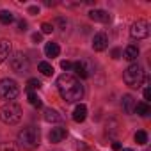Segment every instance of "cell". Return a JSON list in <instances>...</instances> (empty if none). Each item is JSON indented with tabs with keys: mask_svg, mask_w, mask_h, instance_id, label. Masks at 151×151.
Returning a JSON list of instances; mask_svg holds the SVG:
<instances>
[{
	"mask_svg": "<svg viewBox=\"0 0 151 151\" xmlns=\"http://www.w3.org/2000/svg\"><path fill=\"white\" fill-rule=\"evenodd\" d=\"M57 89H59L62 100H66L68 103L80 101L84 98V87H82L80 80L69 73H64L57 78Z\"/></svg>",
	"mask_w": 151,
	"mask_h": 151,
	"instance_id": "obj_1",
	"label": "cell"
},
{
	"mask_svg": "<svg viewBox=\"0 0 151 151\" xmlns=\"http://www.w3.org/2000/svg\"><path fill=\"white\" fill-rule=\"evenodd\" d=\"M39 130L36 126H27L18 133V142L23 149H36L39 146Z\"/></svg>",
	"mask_w": 151,
	"mask_h": 151,
	"instance_id": "obj_2",
	"label": "cell"
},
{
	"mask_svg": "<svg viewBox=\"0 0 151 151\" xmlns=\"http://www.w3.org/2000/svg\"><path fill=\"white\" fill-rule=\"evenodd\" d=\"M123 80L126 86L133 87V89H139L142 86V80H144V69L142 66L139 64H130L126 69H124V75H123Z\"/></svg>",
	"mask_w": 151,
	"mask_h": 151,
	"instance_id": "obj_3",
	"label": "cell"
},
{
	"mask_svg": "<svg viewBox=\"0 0 151 151\" xmlns=\"http://www.w3.org/2000/svg\"><path fill=\"white\" fill-rule=\"evenodd\" d=\"M22 107L18 103H13L9 101L7 105H4L2 109H0V119H2L6 124H18L22 121Z\"/></svg>",
	"mask_w": 151,
	"mask_h": 151,
	"instance_id": "obj_4",
	"label": "cell"
},
{
	"mask_svg": "<svg viewBox=\"0 0 151 151\" xmlns=\"http://www.w3.org/2000/svg\"><path fill=\"white\" fill-rule=\"evenodd\" d=\"M18 94H20V87H18V84H16L14 80H11V78L0 80V98H2V100L11 101V100H14Z\"/></svg>",
	"mask_w": 151,
	"mask_h": 151,
	"instance_id": "obj_5",
	"label": "cell"
},
{
	"mask_svg": "<svg viewBox=\"0 0 151 151\" xmlns=\"http://www.w3.org/2000/svg\"><path fill=\"white\" fill-rule=\"evenodd\" d=\"M9 66H11V69H13L14 73L23 75V73H27V71H29L30 62H29V59H27V55H25V53L16 52L14 55H11V59H9Z\"/></svg>",
	"mask_w": 151,
	"mask_h": 151,
	"instance_id": "obj_6",
	"label": "cell"
},
{
	"mask_svg": "<svg viewBox=\"0 0 151 151\" xmlns=\"http://www.w3.org/2000/svg\"><path fill=\"white\" fill-rule=\"evenodd\" d=\"M130 34H132L133 39H144V37H147L149 36V23L146 20H137L132 25Z\"/></svg>",
	"mask_w": 151,
	"mask_h": 151,
	"instance_id": "obj_7",
	"label": "cell"
},
{
	"mask_svg": "<svg viewBox=\"0 0 151 151\" xmlns=\"http://www.w3.org/2000/svg\"><path fill=\"white\" fill-rule=\"evenodd\" d=\"M73 69H75V73H77L80 78H87L89 75H91V71H93V68H91V64H89L87 60H78V62H75V64H73Z\"/></svg>",
	"mask_w": 151,
	"mask_h": 151,
	"instance_id": "obj_8",
	"label": "cell"
},
{
	"mask_svg": "<svg viewBox=\"0 0 151 151\" xmlns=\"http://www.w3.org/2000/svg\"><path fill=\"white\" fill-rule=\"evenodd\" d=\"M107 45H109L107 34H103V32L94 34V37H93V48H94V52H103L107 48Z\"/></svg>",
	"mask_w": 151,
	"mask_h": 151,
	"instance_id": "obj_9",
	"label": "cell"
},
{
	"mask_svg": "<svg viewBox=\"0 0 151 151\" xmlns=\"http://www.w3.org/2000/svg\"><path fill=\"white\" fill-rule=\"evenodd\" d=\"M66 135H68L66 128H62V126H57V128H52V132L48 133V139H50V142L57 144V142L64 140V139H66Z\"/></svg>",
	"mask_w": 151,
	"mask_h": 151,
	"instance_id": "obj_10",
	"label": "cell"
},
{
	"mask_svg": "<svg viewBox=\"0 0 151 151\" xmlns=\"http://www.w3.org/2000/svg\"><path fill=\"white\" fill-rule=\"evenodd\" d=\"M89 18L94 20V22H100V23H109L110 22V14L103 9H93L89 13Z\"/></svg>",
	"mask_w": 151,
	"mask_h": 151,
	"instance_id": "obj_11",
	"label": "cell"
},
{
	"mask_svg": "<svg viewBox=\"0 0 151 151\" xmlns=\"http://www.w3.org/2000/svg\"><path fill=\"white\" fill-rule=\"evenodd\" d=\"M86 117H87V107L84 103L75 107V110H73V121L82 123V121H86Z\"/></svg>",
	"mask_w": 151,
	"mask_h": 151,
	"instance_id": "obj_12",
	"label": "cell"
},
{
	"mask_svg": "<svg viewBox=\"0 0 151 151\" xmlns=\"http://www.w3.org/2000/svg\"><path fill=\"white\" fill-rule=\"evenodd\" d=\"M43 117H45L46 123H60V119H62V116H60L55 109H45Z\"/></svg>",
	"mask_w": 151,
	"mask_h": 151,
	"instance_id": "obj_13",
	"label": "cell"
},
{
	"mask_svg": "<svg viewBox=\"0 0 151 151\" xmlns=\"http://www.w3.org/2000/svg\"><path fill=\"white\" fill-rule=\"evenodd\" d=\"M11 57V43L7 39H0V64Z\"/></svg>",
	"mask_w": 151,
	"mask_h": 151,
	"instance_id": "obj_14",
	"label": "cell"
},
{
	"mask_svg": "<svg viewBox=\"0 0 151 151\" xmlns=\"http://www.w3.org/2000/svg\"><path fill=\"white\" fill-rule=\"evenodd\" d=\"M121 105H123V110H124L126 114H133V109H135V98H133L132 94H124Z\"/></svg>",
	"mask_w": 151,
	"mask_h": 151,
	"instance_id": "obj_15",
	"label": "cell"
},
{
	"mask_svg": "<svg viewBox=\"0 0 151 151\" xmlns=\"http://www.w3.org/2000/svg\"><path fill=\"white\" fill-rule=\"evenodd\" d=\"M45 53H46V57H50V59H53V57H59V53H60V48H59V45L57 43H46L45 45Z\"/></svg>",
	"mask_w": 151,
	"mask_h": 151,
	"instance_id": "obj_16",
	"label": "cell"
},
{
	"mask_svg": "<svg viewBox=\"0 0 151 151\" xmlns=\"http://www.w3.org/2000/svg\"><path fill=\"white\" fill-rule=\"evenodd\" d=\"M139 57V48H137V45H128L126 48H124V59L126 60H135Z\"/></svg>",
	"mask_w": 151,
	"mask_h": 151,
	"instance_id": "obj_17",
	"label": "cell"
},
{
	"mask_svg": "<svg viewBox=\"0 0 151 151\" xmlns=\"http://www.w3.org/2000/svg\"><path fill=\"white\" fill-rule=\"evenodd\" d=\"M133 112H137L139 116L146 117V116L151 112V107H149V103H146V101H140V103H135V109H133Z\"/></svg>",
	"mask_w": 151,
	"mask_h": 151,
	"instance_id": "obj_18",
	"label": "cell"
},
{
	"mask_svg": "<svg viewBox=\"0 0 151 151\" xmlns=\"http://www.w3.org/2000/svg\"><path fill=\"white\" fill-rule=\"evenodd\" d=\"M39 71L45 75V77H52V75H53V66L50 62L43 60V62H39Z\"/></svg>",
	"mask_w": 151,
	"mask_h": 151,
	"instance_id": "obj_19",
	"label": "cell"
},
{
	"mask_svg": "<svg viewBox=\"0 0 151 151\" xmlns=\"http://www.w3.org/2000/svg\"><path fill=\"white\" fill-rule=\"evenodd\" d=\"M13 22H14L13 13H9V11H0V23L9 25V23H13Z\"/></svg>",
	"mask_w": 151,
	"mask_h": 151,
	"instance_id": "obj_20",
	"label": "cell"
},
{
	"mask_svg": "<svg viewBox=\"0 0 151 151\" xmlns=\"http://www.w3.org/2000/svg\"><path fill=\"white\" fill-rule=\"evenodd\" d=\"M29 103L32 105V107H36V109H39L41 105H43V101H41V98L36 94V93H29Z\"/></svg>",
	"mask_w": 151,
	"mask_h": 151,
	"instance_id": "obj_21",
	"label": "cell"
},
{
	"mask_svg": "<svg viewBox=\"0 0 151 151\" xmlns=\"http://www.w3.org/2000/svg\"><path fill=\"white\" fill-rule=\"evenodd\" d=\"M135 142L140 144V146H144V144L147 142V133H146L144 130H139V132L135 133Z\"/></svg>",
	"mask_w": 151,
	"mask_h": 151,
	"instance_id": "obj_22",
	"label": "cell"
},
{
	"mask_svg": "<svg viewBox=\"0 0 151 151\" xmlns=\"http://www.w3.org/2000/svg\"><path fill=\"white\" fill-rule=\"evenodd\" d=\"M41 87V82L37 80V78H29L27 80V89H29V93H32L34 89H39Z\"/></svg>",
	"mask_w": 151,
	"mask_h": 151,
	"instance_id": "obj_23",
	"label": "cell"
},
{
	"mask_svg": "<svg viewBox=\"0 0 151 151\" xmlns=\"http://www.w3.org/2000/svg\"><path fill=\"white\" fill-rule=\"evenodd\" d=\"M0 151H18V147L13 142H2L0 144Z\"/></svg>",
	"mask_w": 151,
	"mask_h": 151,
	"instance_id": "obj_24",
	"label": "cell"
},
{
	"mask_svg": "<svg viewBox=\"0 0 151 151\" xmlns=\"http://www.w3.org/2000/svg\"><path fill=\"white\" fill-rule=\"evenodd\" d=\"M41 30H43V34H50V32L53 30V25H50V23H43V25H41Z\"/></svg>",
	"mask_w": 151,
	"mask_h": 151,
	"instance_id": "obj_25",
	"label": "cell"
},
{
	"mask_svg": "<svg viewBox=\"0 0 151 151\" xmlns=\"http://www.w3.org/2000/svg\"><path fill=\"white\" fill-rule=\"evenodd\" d=\"M60 68H62L64 71H68V69H71V68H73V64H71L69 60H62V62H60Z\"/></svg>",
	"mask_w": 151,
	"mask_h": 151,
	"instance_id": "obj_26",
	"label": "cell"
},
{
	"mask_svg": "<svg viewBox=\"0 0 151 151\" xmlns=\"http://www.w3.org/2000/svg\"><path fill=\"white\" fill-rule=\"evenodd\" d=\"M144 100H146V103L151 100V89H149V87H146V89H144Z\"/></svg>",
	"mask_w": 151,
	"mask_h": 151,
	"instance_id": "obj_27",
	"label": "cell"
},
{
	"mask_svg": "<svg viewBox=\"0 0 151 151\" xmlns=\"http://www.w3.org/2000/svg\"><path fill=\"white\" fill-rule=\"evenodd\" d=\"M41 39H43V36H41V34H39V32H36V34H34V36H32V41H34V43H39V41H41Z\"/></svg>",
	"mask_w": 151,
	"mask_h": 151,
	"instance_id": "obj_28",
	"label": "cell"
},
{
	"mask_svg": "<svg viewBox=\"0 0 151 151\" xmlns=\"http://www.w3.org/2000/svg\"><path fill=\"white\" fill-rule=\"evenodd\" d=\"M112 57H114V59H119V57H121V50H119V48H114V50H112Z\"/></svg>",
	"mask_w": 151,
	"mask_h": 151,
	"instance_id": "obj_29",
	"label": "cell"
},
{
	"mask_svg": "<svg viewBox=\"0 0 151 151\" xmlns=\"http://www.w3.org/2000/svg\"><path fill=\"white\" fill-rule=\"evenodd\" d=\"M18 29H20V30H27V22H23V20L18 22Z\"/></svg>",
	"mask_w": 151,
	"mask_h": 151,
	"instance_id": "obj_30",
	"label": "cell"
},
{
	"mask_svg": "<svg viewBox=\"0 0 151 151\" xmlns=\"http://www.w3.org/2000/svg\"><path fill=\"white\" fill-rule=\"evenodd\" d=\"M29 13H30V14H37V13H39V9L34 6V7H29Z\"/></svg>",
	"mask_w": 151,
	"mask_h": 151,
	"instance_id": "obj_31",
	"label": "cell"
},
{
	"mask_svg": "<svg viewBox=\"0 0 151 151\" xmlns=\"http://www.w3.org/2000/svg\"><path fill=\"white\" fill-rule=\"evenodd\" d=\"M112 147H114L116 151H121V144H119V142H112Z\"/></svg>",
	"mask_w": 151,
	"mask_h": 151,
	"instance_id": "obj_32",
	"label": "cell"
},
{
	"mask_svg": "<svg viewBox=\"0 0 151 151\" xmlns=\"http://www.w3.org/2000/svg\"><path fill=\"white\" fill-rule=\"evenodd\" d=\"M121 151H133V149H130V147H126V149H121Z\"/></svg>",
	"mask_w": 151,
	"mask_h": 151,
	"instance_id": "obj_33",
	"label": "cell"
}]
</instances>
